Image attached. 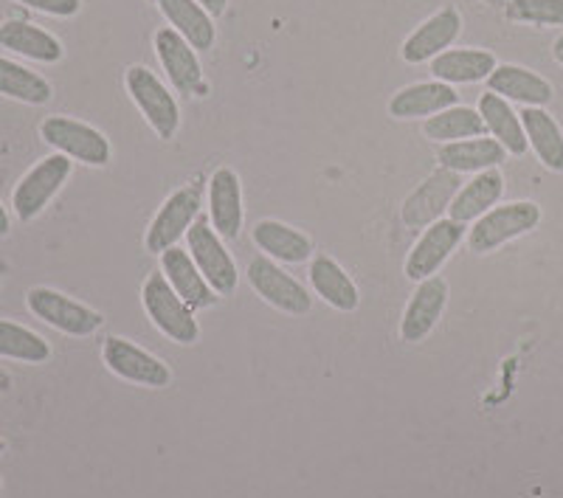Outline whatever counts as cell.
<instances>
[{"label":"cell","instance_id":"6da1fadb","mask_svg":"<svg viewBox=\"0 0 563 498\" xmlns=\"http://www.w3.org/2000/svg\"><path fill=\"white\" fill-rule=\"evenodd\" d=\"M124 90L144 122L161 141H173L180 130V104L173 88L147 65H130L124 70Z\"/></svg>","mask_w":563,"mask_h":498},{"label":"cell","instance_id":"7a4b0ae2","mask_svg":"<svg viewBox=\"0 0 563 498\" xmlns=\"http://www.w3.org/2000/svg\"><path fill=\"white\" fill-rule=\"evenodd\" d=\"M141 305H144V313L153 321L155 330L173 344L192 346L200 341V324L195 319V310L175 294L173 285L161 270L147 274V279L141 285Z\"/></svg>","mask_w":563,"mask_h":498},{"label":"cell","instance_id":"3957f363","mask_svg":"<svg viewBox=\"0 0 563 498\" xmlns=\"http://www.w3.org/2000/svg\"><path fill=\"white\" fill-rule=\"evenodd\" d=\"M541 223V206L532 200H512V203L493 206L487 214H482L471 229H467L465 243L474 254L485 256L499 251L501 245L530 234Z\"/></svg>","mask_w":563,"mask_h":498},{"label":"cell","instance_id":"277c9868","mask_svg":"<svg viewBox=\"0 0 563 498\" xmlns=\"http://www.w3.org/2000/svg\"><path fill=\"white\" fill-rule=\"evenodd\" d=\"M40 139L65 158L85 166H97V169L108 166L110 158H113L108 135L93 128V124L79 122L74 115H48V119H43Z\"/></svg>","mask_w":563,"mask_h":498},{"label":"cell","instance_id":"5b68a950","mask_svg":"<svg viewBox=\"0 0 563 498\" xmlns=\"http://www.w3.org/2000/svg\"><path fill=\"white\" fill-rule=\"evenodd\" d=\"M186 251H189V256L195 259L200 274L206 276V281H209L211 290H214L220 299L234 296V290H238L240 285L238 263H234L231 251L225 248L223 236L211 229L206 214H200V218L195 220L192 229H189V234H186Z\"/></svg>","mask_w":563,"mask_h":498},{"label":"cell","instance_id":"8992f818","mask_svg":"<svg viewBox=\"0 0 563 498\" xmlns=\"http://www.w3.org/2000/svg\"><path fill=\"white\" fill-rule=\"evenodd\" d=\"M70 173H74V161L65 158V155L54 153L48 158L37 161V164L29 169L20 184L14 186L12 195V209L18 214L20 223H32L48 209L54 198L59 195L65 184H68Z\"/></svg>","mask_w":563,"mask_h":498},{"label":"cell","instance_id":"52a82bcc","mask_svg":"<svg viewBox=\"0 0 563 498\" xmlns=\"http://www.w3.org/2000/svg\"><path fill=\"white\" fill-rule=\"evenodd\" d=\"M200 209H203V189H200L198 184L175 189V192L161 203V209L155 211L153 223H150L147 234H144V248L155 256L175 248V245L189 234L195 220L200 218Z\"/></svg>","mask_w":563,"mask_h":498},{"label":"cell","instance_id":"ba28073f","mask_svg":"<svg viewBox=\"0 0 563 498\" xmlns=\"http://www.w3.org/2000/svg\"><path fill=\"white\" fill-rule=\"evenodd\" d=\"M245 279H249L251 290L279 313L308 316L313 310L310 290L268 256H254L245 268Z\"/></svg>","mask_w":563,"mask_h":498},{"label":"cell","instance_id":"9c48e42d","mask_svg":"<svg viewBox=\"0 0 563 498\" xmlns=\"http://www.w3.org/2000/svg\"><path fill=\"white\" fill-rule=\"evenodd\" d=\"M26 307L34 319L43 324L54 327L63 335H74V339H88L97 330H102L104 316L93 307L82 305V301L70 299V296L59 294L52 288H32L26 294Z\"/></svg>","mask_w":563,"mask_h":498},{"label":"cell","instance_id":"30bf717a","mask_svg":"<svg viewBox=\"0 0 563 498\" xmlns=\"http://www.w3.org/2000/svg\"><path fill=\"white\" fill-rule=\"evenodd\" d=\"M153 48L175 93H184V97H206L209 93L198 52L175 29H155Z\"/></svg>","mask_w":563,"mask_h":498},{"label":"cell","instance_id":"8fae6325","mask_svg":"<svg viewBox=\"0 0 563 498\" xmlns=\"http://www.w3.org/2000/svg\"><path fill=\"white\" fill-rule=\"evenodd\" d=\"M102 361L115 377H122L128 384L144 386V389H167L173 384V369L153 352L133 344L122 335H108L102 344Z\"/></svg>","mask_w":563,"mask_h":498},{"label":"cell","instance_id":"7c38bea8","mask_svg":"<svg viewBox=\"0 0 563 498\" xmlns=\"http://www.w3.org/2000/svg\"><path fill=\"white\" fill-rule=\"evenodd\" d=\"M465 236V223H456L451 218H442L431 223L429 229H422V234L417 236V243L411 245L404 263L406 279L422 281L440 274L442 265L454 256V251L460 248Z\"/></svg>","mask_w":563,"mask_h":498},{"label":"cell","instance_id":"4fadbf2b","mask_svg":"<svg viewBox=\"0 0 563 498\" xmlns=\"http://www.w3.org/2000/svg\"><path fill=\"white\" fill-rule=\"evenodd\" d=\"M462 34V12L456 7H442L422 20L420 26L400 45V59L406 65H426L445 54Z\"/></svg>","mask_w":563,"mask_h":498},{"label":"cell","instance_id":"5bb4252c","mask_svg":"<svg viewBox=\"0 0 563 498\" xmlns=\"http://www.w3.org/2000/svg\"><path fill=\"white\" fill-rule=\"evenodd\" d=\"M462 189L460 175L451 173V169H437L429 178L417 186L415 192L406 198L404 209H400V218L409 229H429L431 223L442 220V214H449L451 200L456 198V192Z\"/></svg>","mask_w":563,"mask_h":498},{"label":"cell","instance_id":"9a60e30c","mask_svg":"<svg viewBox=\"0 0 563 498\" xmlns=\"http://www.w3.org/2000/svg\"><path fill=\"white\" fill-rule=\"evenodd\" d=\"M449 281L442 279L440 274L417 281V290L411 294L409 305L404 310V319H400V339L406 344H420V341L429 339L434 327L440 324L445 307H449Z\"/></svg>","mask_w":563,"mask_h":498},{"label":"cell","instance_id":"2e32d148","mask_svg":"<svg viewBox=\"0 0 563 498\" xmlns=\"http://www.w3.org/2000/svg\"><path fill=\"white\" fill-rule=\"evenodd\" d=\"M206 200H209V223L223 240H238L243 234L245 209H243V184L240 175L231 166L214 169L206 186Z\"/></svg>","mask_w":563,"mask_h":498},{"label":"cell","instance_id":"e0dca14e","mask_svg":"<svg viewBox=\"0 0 563 498\" xmlns=\"http://www.w3.org/2000/svg\"><path fill=\"white\" fill-rule=\"evenodd\" d=\"M460 104V93L454 85H445L440 79L429 82H415L391 93L389 115L395 122H426L431 115Z\"/></svg>","mask_w":563,"mask_h":498},{"label":"cell","instance_id":"ac0fdd59","mask_svg":"<svg viewBox=\"0 0 563 498\" xmlns=\"http://www.w3.org/2000/svg\"><path fill=\"white\" fill-rule=\"evenodd\" d=\"M487 90L499 93L510 104H521V108H547L555 99V88L550 79L536 74L532 68L512 63L496 65V70L487 77Z\"/></svg>","mask_w":563,"mask_h":498},{"label":"cell","instance_id":"d6986e66","mask_svg":"<svg viewBox=\"0 0 563 498\" xmlns=\"http://www.w3.org/2000/svg\"><path fill=\"white\" fill-rule=\"evenodd\" d=\"M161 259V274L167 276V281L173 285L175 294L192 307V310H209L220 301V296L211 290V285L206 281V276L200 274V268L195 265V259L189 256V251L175 245V248L164 251L158 256Z\"/></svg>","mask_w":563,"mask_h":498},{"label":"cell","instance_id":"ffe728a7","mask_svg":"<svg viewBox=\"0 0 563 498\" xmlns=\"http://www.w3.org/2000/svg\"><path fill=\"white\" fill-rule=\"evenodd\" d=\"M251 236H254L256 248L263 251V256H268L274 263L301 265L313 256V240L305 231L282 223V220H260Z\"/></svg>","mask_w":563,"mask_h":498},{"label":"cell","instance_id":"44dd1931","mask_svg":"<svg viewBox=\"0 0 563 498\" xmlns=\"http://www.w3.org/2000/svg\"><path fill=\"white\" fill-rule=\"evenodd\" d=\"M431 79H440L445 85H476L487 82L499 59L496 54L487 52V48H449L445 54H440L437 59H431Z\"/></svg>","mask_w":563,"mask_h":498},{"label":"cell","instance_id":"7402d4cb","mask_svg":"<svg viewBox=\"0 0 563 498\" xmlns=\"http://www.w3.org/2000/svg\"><path fill=\"white\" fill-rule=\"evenodd\" d=\"M505 158V147L490 135L454 141V144H442L437 150V161H440L442 169H451L456 175H479L487 169H499Z\"/></svg>","mask_w":563,"mask_h":498},{"label":"cell","instance_id":"603a6c76","mask_svg":"<svg viewBox=\"0 0 563 498\" xmlns=\"http://www.w3.org/2000/svg\"><path fill=\"white\" fill-rule=\"evenodd\" d=\"M0 48L43 65H54L65 57L59 37L34 26L29 20H3L0 23Z\"/></svg>","mask_w":563,"mask_h":498},{"label":"cell","instance_id":"cb8c5ba5","mask_svg":"<svg viewBox=\"0 0 563 498\" xmlns=\"http://www.w3.org/2000/svg\"><path fill=\"white\" fill-rule=\"evenodd\" d=\"M153 3L164 14L169 29H175L186 43L192 45L195 52L214 48L218 26H214V18L200 7L198 0H153Z\"/></svg>","mask_w":563,"mask_h":498},{"label":"cell","instance_id":"d4e9b609","mask_svg":"<svg viewBox=\"0 0 563 498\" xmlns=\"http://www.w3.org/2000/svg\"><path fill=\"white\" fill-rule=\"evenodd\" d=\"M308 279L313 294L333 310H339V313H355L358 310V285L352 281V276L335 263L333 256H316L310 263Z\"/></svg>","mask_w":563,"mask_h":498},{"label":"cell","instance_id":"484cf974","mask_svg":"<svg viewBox=\"0 0 563 498\" xmlns=\"http://www.w3.org/2000/svg\"><path fill=\"white\" fill-rule=\"evenodd\" d=\"M476 110H479L482 122H485V133L490 135V139L499 141L507 155L521 158V155L530 150L525 135V124H521V113H516V108H512L507 99H501L499 93H490V90H487V93L479 97Z\"/></svg>","mask_w":563,"mask_h":498},{"label":"cell","instance_id":"4316f807","mask_svg":"<svg viewBox=\"0 0 563 498\" xmlns=\"http://www.w3.org/2000/svg\"><path fill=\"white\" fill-rule=\"evenodd\" d=\"M501 198H505V175L499 169H487L462 184L456 198L451 200L449 218L465 225L476 223L493 206H499Z\"/></svg>","mask_w":563,"mask_h":498},{"label":"cell","instance_id":"83f0119b","mask_svg":"<svg viewBox=\"0 0 563 498\" xmlns=\"http://www.w3.org/2000/svg\"><path fill=\"white\" fill-rule=\"evenodd\" d=\"M521 124L536 158L550 169L563 173V130L555 122V115L547 108H525L521 110Z\"/></svg>","mask_w":563,"mask_h":498},{"label":"cell","instance_id":"f1b7e54d","mask_svg":"<svg viewBox=\"0 0 563 498\" xmlns=\"http://www.w3.org/2000/svg\"><path fill=\"white\" fill-rule=\"evenodd\" d=\"M0 97L20 104H32V108H43V104L52 102L54 88L48 79L40 77L37 70L14 63V59L0 57Z\"/></svg>","mask_w":563,"mask_h":498},{"label":"cell","instance_id":"f546056e","mask_svg":"<svg viewBox=\"0 0 563 498\" xmlns=\"http://www.w3.org/2000/svg\"><path fill=\"white\" fill-rule=\"evenodd\" d=\"M422 135L434 144H454V141L465 139H479L485 133V122L476 108H467V104H454V108L442 110V113L431 115L422 122Z\"/></svg>","mask_w":563,"mask_h":498},{"label":"cell","instance_id":"4dcf8cb0","mask_svg":"<svg viewBox=\"0 0 563 498\" xmlns=\"http://www.w3.org/2000/svg\"><path fill=\"white\" fill-rule=\"evenodd\" d=\"M0 358L20 364H45L52 358V344L18 321L0 319Z\"/></svg>","mask_w":563,"mask_h":498},{"label":"cell","instance_id":"1f68e13d","mask_svg":"<svg viewBox=\"0 0 563 498\" xmlns=\"http://www.w3.org/2000/svg\"><path fill=\"white\" fill-rule=\"evenodd\" d=\"M507 20L538 29H563V0H510Z\"/></svg>","mask_w":563,"mask_h":498},{"label":"cell","instance_id":"d6a6232c","mask_svg":"<svg viewBox=\"0 0 563 498\" xmlns=\"http://www.w3.org/2000/svg\"><path fill=\"white\" fill-rule=\"evenodd\" d=\"M20 7L34 9L40 14H48V18H74V14L82 12V0H14Z\"/></svg>","mask_w":563,"mask_h":498},{"label":"cell","instance_id":"836d02e7","mask_svg":"<svg viewBox=\"0 0 563 498\" xmlns=\"http://www.w3.org/2000/svg\"><path fill=\"white\" fill-rule=\"evenodd\" d=\"M198 3H200V7H203L206 12H209L214 20L223 18L225 9H229V0H198Z\"/></svg>","mask_w":563,"mask_h":498},{"label":"cell","instance_id":"e575fe53","mask_svg":"<svg viewBox=\"0 0 563 498\" xmlns=\"http://www.w3.org/2000/svg\"><path fill=\"white\" fill-rule=\"evenodd\" d=\"M12 231V220H9V211L7 206L0 203V236H7Z\"/></svg>","mask_w":563,"mask_h":498},{"label":"cell","instance_id":"d590c367","mask_svg":"<svg viewBox=\"0 0 563 498\" xmlns=\"http://www.w3.org/2000/svg\"><path fill=\"white\" fill-rule=\"evenodd\" d=\"M552 59H555V63L563 68V34L555 40V43H552Z\"/></svg>","mask_w":563,"mask_h":498},{"label":"cell","instance_id":"8d00e7d4","mask_svg":"<svg viewBox=\"0 0 563 498\" xmlns=\"http://www.w3.org/2000/svg\"><path fill=\"white\" fill-rule=\"evenodd\" d=\"M9 389H12V375L0 366V395H7Z\"/></svg>","mask_w":563,"mask_h":498},{"label":"cell","instance_id":"74e56055","mask_svg":"<svg viewBox=\"0 0 563 498\" xmlns=\"http://www.w3.org/2000/svg\"><path fill=\"white\" fill-rule=\"evenodd\" d=\"M485 3H487V7H493V9H505L510 0H485Z\"/></svg>","mask_w":563,"mask_h":498},{"label":"cell","instance_id":"f35d334b","mask_svg":"<svg viewBox=\"0 0 563 498\" xmlns=\"http://www.w3.org/2000/svg\"><path fill=\"white\" fill-rule=\"evenodd\" d=\"M3 454H7V442L0 440V456H3Z\"/></svg>","mask_w":563,"mask_h":498}]
</instances>
